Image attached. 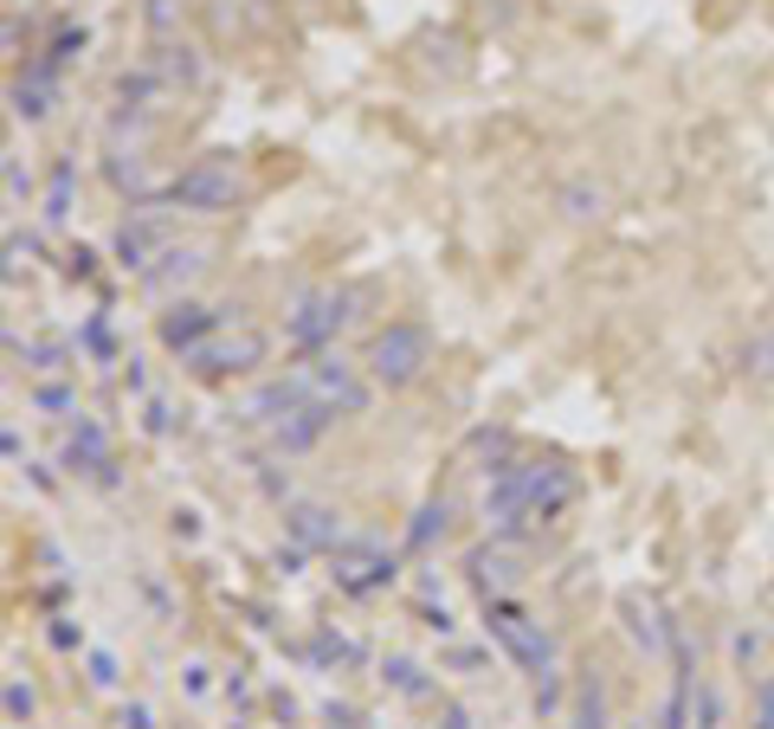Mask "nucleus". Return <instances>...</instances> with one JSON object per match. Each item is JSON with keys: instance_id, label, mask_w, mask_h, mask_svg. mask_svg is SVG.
<instances>
[{"instance_id": "obj_1", "label": "nucleus", "mask_w": 774, "mask_h": 729, "mask_svg": "<svg viewBox=\"0 0 774 729\" xmlns=\"http://www.w3.org/2000/svg\"><path fill=\"white\" fill-rule=\"evenodd\" d=\"M233 194H239V175H233L226 155H207V162H194L187 175L168 181V200L194 207V214H220V207H233Z\"/></svg>"}, {"instance_id": "obj_2", "label": "nucleus", "mask_w": 774, "mask_h": 729, "mask_svg": "<svg viewBox=\"0 0 774 729\" xmlns=\"http://www.w3.org/2000/svg\"><path fill=\"white\" fill-rule=\"evenodd\" d=\"M426 368V330H413V323H394L388 336H374L369 348V375L381 387H406L413 375Z\"/></svg>"}, {"instance_id": "obj_3", "label": "nucleus", "mask_w": 774, "mask_h": 729, "mask_svg": "<svg viewBox=\"0 0 774 729\" xmlns=\"http://www.w3.org/2000/svg\"><path fill=\"white\" fill-rule=\"evenodd\" d=\"M342 316H349V310H342V298H310V304L291 316V336H297V343H323V336H336V330H342Z\"/></svg>"}, {"instance_id": "obj_4", "label": "nucleus", "mask_w": 774, "mask_h": 729, "mask_svg": "<svg viewBox=\"0 0 774 729\" xmlns=\"http://www.w3.org/2000/svg\"><path fill=\"white\" fill-rule=\"evenodd\" d=\"M214 323H220L214 310H194V304H182L175 316H162V343H168V348H187V355H194V348H200V336H207Z\"/></svg>"}, {"instance_id": "obj_5", "label": "nucleus", "mask_w": 774, "mask_h": 729, "mask_svg": "<svg viewBox=\"0 0 774 729\" xmlns=\"http://www.w3.org/2000/svg\"><path fill=\"white\" fill-rule=\"evenodd\" d=\"M330 420H336L330 407H297V414L278 420V446H285V452H303V446H317V439H323V426H330Z\"/></svg>"}, {"instance_id": "obj_6", "label": "nucleus", "mask_w": 774, "mask_h": 729, "mask_svg": "<svg viewBox=\"0 0 774 729\" xmlns=\"http://www.w3.org/2000/svg\"><path fill=\"white\" fill-rule=\"evenodd\" d=\"M336 575H342V587H355V594H362V587H374V581H394V562H381V555H355V549H349V555H336Z\"/></svg>"}, {"instance_id": "obj_7", "label": "nucleus", "mask_w": 774, "mask_h": 729, "mask_svg": "<svg viewBox=\"0 0 774 729\" xmlns=\"http://www.w3.org/2000/svg\"><path fill=\"white\" fill-rule=\"evenodd\" d=\"M317 387H323L330 400H342V414H362V400H369L362 387L349 382V368H342V362H323V368H317Z\"/></svg>"}, {"instance_id": "obj_8", "label": "nucleus", "mask_w": 774, "mask_h": 729, "mask_svg": "<svg viewBox=\"0 0 774 729\" xmlns=\"http://www.w3.org/2000/svg\"><path fill=\"white\" fill-rule=\"evenodd\" d=\"M258 355V343H233V348H194V368L200 375H226V368H246Z\"/></svg>"}, {"instance_id": "obj_9", "label": "nucleus", "mask_w": 774, "mask_h": 729, "mask_svg": "<svg viewBox=\"0 0 774 729\" xmlns=\"http://www.w3.org/2000/svg\"><path fill=\"white\" fill-rule=\"evenodd\" d=\"M162 239V227H123L116 232V252H123V265H143V252Z\"/></svg>"}, {"instance_id": "obj_10", "label": "nucleus", "mask_w": 774, "mask_h": 729, "mask_svg": "<svg viewBox=\"0 0 774 729\" xmlns=\"http://www.w3.org/2000/svg\"><path fill=\"white\" fill-rule=\"evenodd\" d=\"M7 710L20 717V710H33V691H20V685H7Z\"/></svg>"}]
</instances>
